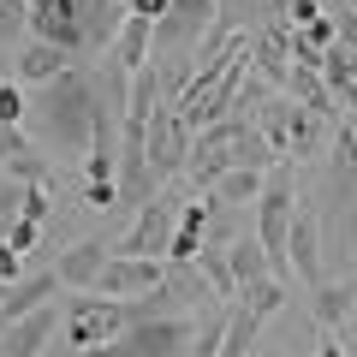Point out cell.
Instances as JSON below:
<instances>
[{"instance_id":"1","label":"cell","mask_w":357,"mask_h":357,"mask_svg":"<svg viewBox=\"0 0 357 357\" xmlns=\"http://www.w3.org/2000/svg\"><path fill=\"white\" fill-rule=\"evenodd\" d=\"M102 84L84 72V66H72L66 77H54V84L36 89V102H30V114H36V126L48 131L60 149L72 155H89L96 149V126H102Z\"/></svg>"},{"instance_id":"2","label":"cell","mask_w":357,"mask_h":357,"mask_svg":"<svg viewBox=\"0 0 357 357\" xmlns=\"http://www.w3.org/2000/svg\"><path fill=\"white\" fill-rule=\"evenodd\" d=\"M197 345V316H155V321H131L114 345H96L84 357H191Z\"/></svg>"},{"instance_id":"3","label":"cell","mask_w":357,"mask_h":357,"mask_svg":"<svg viewBox=\"0 0 357 357\" xmlns=\"http://www.w3.org/2000/svg\"><path fill=\"white\" fill-rule=\"evenodd\" d=\"M126 328H131V316H126L119 298L96 292V298H72V304H66V345H72L77 357L96 351V345H114Z\"/></svg>"},{"instance_id":"4","label":"cell","mask_w":357,"mask_h":357,"mask_svg":"<svg viewBox=\"0 0 357 357\" xmlns=\"http://www.w3.org/2000/svg\"><path fill=\"white\" fill-rule=\"evenodd\" d=\"M173 232H178V197L161 191L155 203H143L137 215H131V227H126V238L114 244V256H155V262H167Z\"/></svg>"},{"instance_id":"5","label":"cell","mask_w":357,"mask_h":357,"mask_svg":"<svg viewBox=\"0 0 357 357\" xmlns=\"http://www.w3.org/2000/svg\"><path fill=\"white\" fill-rule=\"evenodd\" d=\"M215 18H220V0H173L167 6V18L155 24V54L161 60H185V48H203V36L215 30Z\"/></svg>"},{"instance_id":"6","label":"cell","mask_w":357,"mask_h":357,"mask_svg":"<svg viewBox=\"0 0 357 357\" xmlns=\"http://www.w3.org/2000/svg\"><path fill=\"white\" fill-rule=\"evenodd\" d=\"M191 143H197V131L173 114V102H167L161 114L149 119V143H143V149H149V167H155V178H161V185L191 167Z\"/></svg>"},{"instance_id":"7","label":"cell","mask_w":357,"mask_h":357,"mask_svg":"<svg viewBox=\"0 0 357 357\" xmlns=\"http://www.w3.org/2000/svg\"><path fill=\"white\" fill-rule=\"evenodd\" d=\"M155 286H167V262H155V256H114V262L102 268L96 292H102V298H119V304H131V298L155 292Z\"/></svg>"},{"instance_id":"8","label":"cell","mask_w":357,"mask_h":357,"mask_svg":"<svg viewBox=\"0 0 357 357\" xmlns=\"http://www.w3.org/2000/svg\"><path fill=\"white\" fill-rule=\"evenodd\" d=\"M72 66H77V54H66L60 42H36V36H30L24 48L13 54V84L42 89V84H54V77H66Z\"/></svg>"},{"instance_id":"9","label":"cell","mask_w":357,"mask_h":357,"mask_svg":"<svg viewBox=\"0 0 357 357\" xmlns=\"http://www.w3.org/2000/svg\"><path fill=\"white\" fill-rule=\"evenodd\" d=\"M286 262H292V274L316 292L328 274H321V215L316 208H298V220H292V244H286Z\"/></svg>"},{"instance_id":"10","label":"cell","mask_w":357,"mask_h":357,"mask_svg":"<svg viewBox=\"0 0 357 357\" xmlns=\"http://www.w3.org/2000/svg\"><path fill=\"white\" fill-rule=\"evenodd\" d=\"M107 262H114V250H107L102 238H77V244L60 250L54 274H60V286H72V292H96V280H102Z\"/></svg>"},{"instance_id":"11","label":"cell","mask_w":357,"mask_h":357,"mask_svg":"<svg viewBox=\"0 0 357 357\" xmlns=\"http://www.w3.org/2000/svg\"><path fill=\"white\" fill-rule=\"evenodd\" d=\"M60 321H66V316H60V304H48V310H36V316L13 321V328H6V340H0V357H42Z\"/></svg>"},{"instance_id":"12","label":"cell","mask_w":357,"mask_h":357,"mask_svg":"<svg viewBox=\"0 0 357 357\" xmlns=\"http://www.w3.org/2000/svg\"><path fill=\"white\" fill-rule=\"evenodd\" d=\"M351 316H357V286L351 280H321L316 292H310V321H316L321 333H340Z\"/></svg>"},{"instance_id":"13","label":"cell","mask_w":357,"mask_h":357,"mask_svg":"<svg viewBox=\"0 0 357 357\" xmlns=\"http://www.w3.org/2000/svg\"><path fill=\"white\" fill-rule=\"evenodd\" d=\"M107 60H114L119 72H131V77L149 72V66H155V24H149V18H126V30L114 36Z\"/></svg>"},{"instance_id":"14","label":"cell","mask_w":357,"mask_h":357,"mask_svg":"<svg viewBox=\"0 0 357 357\" xmlns=\"http://www.w3.org/2000/svg\"><path fill=\"white\" fill-rule=\"evenodd\" d=\"M54 292H60V274L54 268H42V274H24L18 286H6V321H24V316H36V310H48L54 304Z\"/></svg>"},{"instance_id":"15","label":"cell","mask_w":357,"mask_h":357,"mask_svg":"<svg viewBox=\"0 0 357 357\" xmlns=\"http://www.w3.org/2000/svg\"><path fill=\"white\" fill-rule=\"evenodd\" d=\"M280 96H292V102L304 107V114H321V119H333V114H340V107H333L340 96H333V89L321 84V72H316V66H292V77H286V89H280Z\"/></svg>"},{"instance_id":"16","label":"cell","mask_w":357,"mask_h":357,"mask_svg":"<svg viewBox=\"0 0 357 357\" xmlns=\"http://www.w3.org/2000/svg\"><path fill=\"white\" fill-rule=\"evenodd\" d=\"M262 191H268V173H250V167H232V173L220 178V185H215L208 197H215L220 208H256V203H262Z\"/></svg>"},{"instance_id":"17","label":"cell","mask_w":357,"mask_h":357,"mask_svg":"<svg viewBox=\"0 0 357 357\" xmlns=\"http://www.w3.org/2000/svg\"><path fill=\"white\" fill-rule=\"evenodd\" d=\"M227 262H232V280H238V292H244L250 280H268V274H274V268H268V250L256 244V232H238V238L227 244Z\"/></svg>"},{"instance_id":"18","label":"cell","mask_w":357,"mask_h":357,"mask_svg":"<svg viewBox=\"0 0 357 357\" xmlns=\"http://www.w3.org/2000/svg\"><path fill=\"white\" fill-rule=\"evenodd\" d=\"M197 274H203V286L220 298V304H238V280H232L227 244H203V256H197Z\"/></svg>"},{"instance_id":"19","label":"cell","mask_w":357,"mask_h":357,"mask_svg":"<svg viewBox=\"0 0 357 357\" xmlns=\"http://www.w3.org/2000/svg\"><path fill=\"white\" fill-rule=\"evenodd\" d=\"M232 167H250V173H268V167H280V155L268 149V137L256 131V119L238 131V137H232Z\"/></svg>"},{"instance_id":"20","label":"cell","mask_w":357,"mask_h":357,"mask_svg":"<svg viewBox=\"0 0 357 357\" xmlns=\"http://www.w3.org/2000/svg\"><path fill=\"white\" fill-rule=\"evenodd\" d=\"M30 6L36 0H0V54H18L30 42Z\"/></svg>"},{"instance_id":"21","label":"cell","mask_w":357,"mask_h":357,"mask_svg":"<svg viewBox=\"0 0 357 357\" xmlns=\"http://www.w3.org/2000/svg\"><path fill=\"white\" fill-rule=\"evenodd\" d=\"M256 340H262V316H250L244 304H232V321H227V345H220V357H250Z\"/></svg>"},{"instance_id":"22","label":"cell","mask_w":357,"mask_h":357,"mask_svg":"<svg viewBox=\"0 0 357 357\" xmlns=\"http://www.w3.org/2000/svg\"><path fill=\"white\" fill-rule=\"evenodd\" d=\"M238 304L244 310H250V316H280V310H286V280H274V274H268V280H250V286H244V292H238Z\"/></svg>"},{"instance_id":"23","label":"cell","mask_w":357,"mask_h":357,"mask_svg":"<svg viewBox=\"0 0 357 357\" xmlns=\"http://www.w3.org/2000/svg\"><path fill=\"white\" fill-rule=\"evenodd\" d=\"M227 321H232V304H215L203 321H197V345L191 357H220V345H227Z\"/></svg>"},{"instance_id":"24","label":"cell","mask_w":357,"mask_h":357,"mask_svg":"<svg viewBox=\"0 0 357 357\" xmlns=\"http://www.w3.org/2000/svg\"><path fill=\"white\" fill-rule=\"evenodd\" d=\"M321 131H328L321 114H304V107L292 114V155H298V161H316V155H321Z\"/></svg>"},{"instance_id":"25","label":"cell","mask_w":357,"mask_h":357,"mask_svg":"<svg viewBox=\"0 0 357 357\" xmlns=\"http://www.w3.org/2000/svg\"><path fill=\"white\" fill-rule=\"evenodd\" d=\"M0 173L13 178V185H42V191H48V155H42L36 143H30L24 155H13V161L0 167Z\"/></svg>"},{"instance_id":"26","label":"cell","mask_w":357,"mask_h":357,"mask_svg":"<svg viewBox=\"0 0 357 357\" xmlns=\"http://www.w3.org/2000/svg\"><path fill=\"white\" fill-rule=\"evenodd\" d=\"M24 119H30L24 84H6V89H0V126H24Z\"/></svg>"},{"instance_id":"27","label":"cell","mask_w":357,"mask_h":357,"mask_svg":"<svg viewBox=\"0 0 357 357\" xmlns=\"http://www.w3.org/2000/svg\"><path fill=\"white\" fill-rule=\"evenodd\" d=\"M48 215H54L48 191H42V185H24V220H36V227H42V220H48Z\"/></svg>"},{"instance_id":"28","label":"cell","mask_w":357,"mask_h":357,"mask_svg":"<svg viewBox=\"0 0 357 357\" xmlns=\"http://www.w3.org/2000/svg\"><path fill=\"white\" fill-rule=\"evenodd\" d=\"M30 149V137H24V126H0V167L13 161V155H24Z\"/></svg>"},{"instance_id":"29","label":"cell","mask_w":357,"mask_h":357,"mask_svg":"<svg viewBox=\"0 0 357 357\" xmlns=\"http://www.w3.org/2000/svg\"><path fill=\"white\" fill-rule=\"evenodd\" d=\"M36 238H42V227H36V220H18V227L6 232V244H13L18 256H30V250H36Z\"/></svg>"},{"instance_id":"30","label":"cell","mask_w":357,"mask_h":357,"mask_svg":"<svg viewBox=\"0 0 357 357\" xmlns=\"http://www.w3.org/2000/svg\"><path fill=\"white\" fill-rule=\"evenodd\" d=\"M18 280H24V256L13 244H0V286H18Z\"/></svg>"},{"instance_id":"31","label":"cell","mask_w":357,"mask_h":357,"mask_svg":"<svg viewBox=\"0 0 357 357\" xmlns=\"http://www.w3.org/2000/svg\"><path fill=\"white\" fill-rule=\"evenodd\" d=\"M167 6H173V0H126V13H131V18H149V24H161Z\"/></svg>"},{"instance_id":"32","label":"cell","mask_w":357,"mask_h":357,"mask_svg":"<svg viewBox=\"0 0 357 357\" xmlns=\"http://www.w3.org/2000/svg\"><path fill=\"white\" fill-rule=\"evenodd\" d=\"M333 24H340V42L357 54V13H333Z\"/></svg>"},{"instance_id":"33","label":"cell","mask_w":357,"mask_h":357,"mask_svg":"<svg viewBox=\"0 0 357 357\" xmlns=\"http://www.w3.org/2000/svg\"><path fill=\"white\" fill-rule=\"evenodd\" d=\"M316 357H345V345L333 340V333H321V340H316Z\"/></svg>"},{"instance_id":"34","label":"cell","mask_w":357,"mask_h":357,"mask_svg":"<svg viewBox=\"0 0 357 357\" xmlns=\"http://www.w3.org/2000/svg\"><path fill=\"white\" fill-rule=\"evenodd\" d=\"M6 84H13V72H6V60H0V89H6Z\"/></svg>"},{"instance_id":"35","label":"cell","mask_w":357,"mask_h":357,"mask_svg":"<svg viewBox=\"0 0 357 357\" xmlns=\"http://www.w3.org/2000/svg\"><path fill=\"white\" fill-rule=\"evenodd\" d=\"M351 238H357V208H351Z\"/></svg>"},{"instance_id":"36","label":"cell","mask_w":357,"mask_h":357,"mask_svg":"<svg viewBox=\"0 0 357 357\" xmlns=\"http://www.w3.org/2000/svg\"><path fill=\"white\" fill-rule=\"evenodd\" d=\"M0 191H6V173H0Z\"/></svg>"},{"instance_id":"37","label":"cell","mask_w":357,"mask_h":357,"mask_svg":"<svg viewBox=\"0 0 357 357\" xmlns=\"http://www.w3.org/2000/svg\"><path fill=\"white\" fill-rule=\"evenodd\" d=\"M0 304H6V286H0Z\"/></svg>"}]
</instances>
